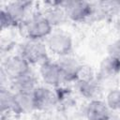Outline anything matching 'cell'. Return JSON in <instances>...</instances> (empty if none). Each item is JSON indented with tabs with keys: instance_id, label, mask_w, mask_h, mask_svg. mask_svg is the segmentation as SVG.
Here are the masks:
<instances>
[{
	"instance_id": "cell-1",
	"label": "cell",
	"mask_w": 120,
	"mask_h": 120,
	"mask_svg": "<svg viewBox=\"0 0 120 120\" xmlns=\"http://www.w3.org/2000/svg\"><path fill=\"white\" fill-rule=\"evenodd\" d=\"M20 55L23 57L29 64H43L47 59L46 46L39 40L30 39L25 42L21 49Z\"/></svg>"
},
{
	"instance_id": "cell-2",
	"label": "cell",
	"mask_w": 120,
	"mask_h": 120,
	"mask_svg": "<svg viewBox=\"0 0 120 120\" xmlns=\"http://www.w3.org/2000/svg\"><path fill=\"white\" fill-rule=\"evenodd\" d=\"M27 36L30 39L38 40L42 38L48 37L52 33V25L43 15L33 16L25 25Z\"/></svg>"
},
{
	"instance_id": "cell-3",
	"label": "cell",
	"mask_w": 120,
	"mask_h": 120,
	"mask_svg": "<svg viewBox=\"0 0 120 120\" xmlns=\"http://www.w3.org/2000/svg\"><path fill=\"white\" fill-rule=\"evenodd\" d=\"M48 47L55 54L62 57L67 56L72 49L71 38L63 32L54 33L48 38Z\"/></svg>"
},
{
	"instance_id": "cell-4",
	"label": "cell",
	"mask_w": 120,
	"mask_h": 120,
	"mask_svg": "<svg viewBox=\"0 0 120 120\" xmlns=\"http://www.w3.org/2000/svg\"><path fill=\"white\" fill-rule=\"evenodd\" d=\"M4 71L11 80H15L29 73V63L21 55L11 56L4 64Z\"/></svg>"
},
{
	"instance_id": "cell-5",
	"label": "cell",
	"mask_w": 120,
	"mask_h": 120,
	"mask_svg": "<svg viewBox=\"0 0 120 120\" xmlns=\"http://www.w3.org/2000/svg\"><path fill=\"white\" fill-rule=\"evenodd\" d=\"M40 75L43 81L52 86H57L62 81H64L63 74L58 63H52L49 60L41 64Z\"/></svg>"
},
{
	"instance_id": "cell-6",
	"label": "cell",
	"mask_w": 120,
	"mask_h": 120,
	"mask_svg": "<svg viewBox=\"0 0 120 120\" xmlns=\"http://www.w3.org/2000/svg\"><path fill=\"white\" fill-rule=\"evenodd\" d=\"M92 12V7L85 1L68 2L66 7L67 15L73 21L81 22L86 19Z\"/></svg>"
},
{
	"instance_id": "cell-7",
	"label": "cell",
	"mask_w": 120,
	"mask_h": 120,
	"mask_svg": "<svg viewBox=\"0 0 120 120\" xmlns=\"http://www.w3.org/2000/svg\"><path fill=\"white\" fill-rule=\"evenodd\" d=\"M85 114L88 120H105L110 115V111L105 102L93 99L87 105Z\"/></svg>"
},
{
	"instance_id": "cell-8",
	"label": "cell",
	"mask_w": 120,
	"mask_h": 120,
	"mask_svg": "<svg viewBox=\"0 0 120 120\" xmlns=\"http://www.w3.org/2000/svg\"><path fill=\"white\" fill-rule=\"evenodd\" d=\"M33 97L35 100L36 109L45 110L52 106L55 101V97L49 88L46 87H37L33 91Z\"/></svg>"
},
{
	"instance_id": "cell-9",
	"label": "cell",
	"mask_w": 120,
	"mask_h": 120,
	"mask_svg": "<svg viewBox=\"0 0 120 120\" xmlns=\"http://www.w3.org/2000/svg\"><path fill=\"white\" fill-rule=\"evenodd\" d=\"M58 65L61 68L64 81L76 80L81 65H79L75 59L64 56L63 59L58 63Z\"/></svg>"
},
{
	"instance_id": "cell-10",
	"label": "cell",
	"mask_w": 120,
	"mask_h": 120,
	"mask_svg": "<svg viewBox=\"0 0 120 120\" xmlns=\"http://www.w3.org/2000/svg\"><path fill=\"white\" fill-rule=\"evenodd\" d=\"M35 100L32 93H15V112H28L35 110Z\"/></svg>"
},
{
	"instance_id": "cell-11",
	"label": "cell",
	"mask_w": 120,
	"mask_h": 120,
	"mask_svg": "<svg viewBox=\"0 0 120 120\" xmlns=\"http://www.w3.org/2000/svg\"><path fill=\"white\" fill-rule=\"evenodd\" d=\"M12 86L16 93H32L36 88V79L30 74H24L15 80H12Z\"/></svg>"
},
{
	"instance_id": "cell-12",
	"label": "cell",
	"mask_w": 120,
	"mask_h": 120,
	"mask_svg": "<svg viewBox=\"0 0 120 120\" xmlns=\"http://www.w3.org/2000/svg\"><path fill=\"white\" fill-rule=\"evenodd\" d=\"M120 72V60L108 55L100 64V74L104 77H113Z\"/></svg>"
},
{
	"instance_id": "cell-13",
	"label": "cell",
	"mask_w": 120,
	"mask_h": 120,
	"mask_svg": "<svg viewBox=\"0 0 120 120\" xmlns=\"http://www.w3.org/2000/svg\"><path fill=\"white\" fill-rule=\"evenodd\" d=\"M5 10L8 13V17L10 18L12 23L15 24V23L20 22L22 19L23 18L24 13H25V6H24V3L16 2V3H12L9 6H8Z\"/></svg>"
},
{
	"instance_id": "cell-14",
	"label": "cell",
	"mask_w": 120,
	"mask_h": 120,
	"mask_svg": "<svg viewBox=\"0 0 120 120\" xmlns=\"http://www.w3.org/2000/svg\"><path fill=\"white\" fill-rule=\"evenodd\" d=\"M78 89L82 95L90 98H94L98 94V92L99 91V86L93 78L87 81L78 82Z\"/></svg>"
},
{
	"instance_id": "cell-15",
	"label": "cell",
	"mask_w": 120,
	"mask_h": 120,
	"mask_svg": "<svg viewBox=\"0 0 120 120\" xmlns=\"http://www.w3.org/2000/svg\"><path fill=\"white\" fill-rule=\"evenodd\" d=\"M1 107L4 110H15V94H12L4 89L1 91Z\"/></svg>"
},
{
	"instance_id": "cell-16",
	"label": "cell",
	"mask_w": 120,
	"mask_h": 120,
	"mask_svg": "<svg viewBox=\"0 0 120 120\" xmlns=\"http://www.w3.org/2000/svg\"><path fill=\"white\" fill-rule=\"evenodd\" d=\"M106 104L109 109L120 110V90L115 89L111 91L107 96Z\"/></svg>"
},
{
	"instance_id": "cell-17",
	"label": "cell",
	"mask_w": 120,
	"mask_h": 120,
	"mask_svg": "<svg viewBox=\"0 0 120 120\" xmlns=\"http://www.w3.org/2000/svg\"><path fill=\"white\" fill-rule=\"evenodd\" d=\"M46 17V19L50 22V23L52 25L53 24H57L59 22H61L63 21V18H64V12L60 9V8H52L50 9L46 15H44Z\"/></svg>"
},
{
	"instance_id": "cell-18",
	"label": "cell",
	"mask_w": 120,
	"mask_h": 120,
	"mask_svg": "<svg viewBox=\"0 0 120 120\" xmlns=\"http://www.w3.org/2000/svg\"><path fill=\"white\" fill-rule=\"evenodd\" d=\"M109 55L120 60V38L112 42L109 47Z\"/></svg>"
},
{
	"instance_id": "cell-19",
	"label": "cell",
	"mask_w": 120,
	"mask_h": 120,
	"mask_svg": "<svg viewBox=\"0 0 120 120\" xmlns=\"http://www.w3.org/2000/svg\"><path fill=\"white\" fill-rule=\"evenodd\" d=\"M105 120H120L116 115H112V114H110Z\"/></svg>"
}]
</instances>
